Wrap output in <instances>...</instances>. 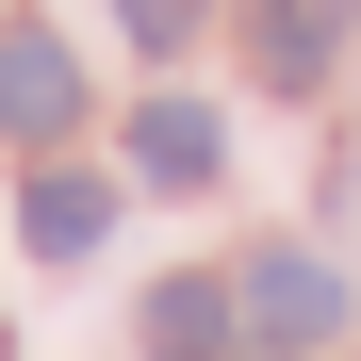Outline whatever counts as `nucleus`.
Here are the masks:
<instances>
[{
	"instance_id": "nucleus-1",
	"label": "nucleus",
	"mask_w": 361,
	"mask_h": 361,
	"mask_svg": "<svg viewBox=\"0 0 361 361\" xmlns=\"http://www.w3.org/2000/svg\"><path fill=\"white\" fill-rule=\"evenodd\" d=\"M230 312H247V345L312 361V345H345V279H329V247H247V279H230Z\"/></svg>"
},
{
	"instance_id": "nucleus-2",
	"label": "nucleus",
	"mask_w": 361,
	"mask_h": 361,
	"mask_svg": "<svg viewBox=\"0 0 361 361\" xmlns=\"http://www.w3.org/2000/svg\"><path fill=\"white\" fill-rule=\"evenodd\" d=\"M0 132L17 148H66L82 132V49L66 33H0Z\"/></svg>"
},
{
	"instance_id": "nucleus-3",
	"label": "nucleus",
	"mask_w": 361,
	"mask_h": 361,
	"mask_svg": "<svg viewBox=\"0 0 361 361\" xmlns=\"http://www.w3.org/2000/svg\"><path fill=\"white\" fill-rule=\"evenodd\" d=\"M214 164H230V115H214V99H180V82H164V99H132V180L197 197Z\"/></svg>"
},
{
	"instance_id": "nucleus-4",
	"label": "nucleus",
	"mask_w": 361,
	"mask_h": 361,
	"mask_svg": "<svg viewBox=\"0 0 361 361\" xmlns=\"http://www.w3.org/2000/svg\"><path fill=\"white\" fill-rule=\"evenodd\" d=\"M230 345H247L230 279H164V295H148V361H230Z\"/></svg>"
},
{
	"instance_id": "nucleus-5",
	"label": "nucleus",
	"mask_w": 361,
	"mask_h": 361,
	"mask_svg": "<svg viewBox=\"0 0 361 361\" xmlns=\"http://www.w3.org/2000/svg\"><path fill=\"white\" fill-rule=\"evenodd\" d=\"M329 33H345V0H247V49H263V82H329Z\"/></svg>"
},
{
	"instance_id": "nucleus-6",
	"label": "nucleus",
	"mask_w": 361,
	"mask_h": 361,
	"mask_svg": "<svg viewBox=\"0 0 361 361\" xmlns=\"http://www.w3.org/2000/svg\"><path fill=\"white\" fill-rule=\"evenodd\" d=\"M17 230H33V247H49V263H82V247H99V230H115V180H66V164H49V180H33V197H17Z\"/></svg>"
},
{
	"instance_id": "nucleus-7",
	"label": "nucleus",
	"mask_w": 361,
	"mask_h": 361,
	"mask_svg": "<svg viewBox=\"0 0 361 361\" xmlns=\"http://www.w3.org/2000/svg\"><path fill=\"white\" fill-rule=\"evenodd\" d=\"M197 17H214V0H115V33H132V49H197Z\"/></svg>"
}]
</instances>
